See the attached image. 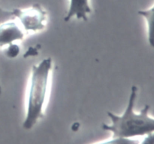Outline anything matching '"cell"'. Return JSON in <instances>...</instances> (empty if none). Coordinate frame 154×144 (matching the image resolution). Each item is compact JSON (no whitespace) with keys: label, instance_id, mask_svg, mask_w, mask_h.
Listing matches in <instances>:
<instances>
[{"label":"cell","instance_id":"cell-1","mask_svg":"<svg viewBox=\"0 0 154 144\" xmlns=\"http://www.w3.org/2000/svg\"><path fill=\"white\" fill-rule=\"evenodd\" d=\"M138 87L133 85L131 88L127 106L120 116L111 112H107L111 123L102 124L104 131H110L114 137L134 139L144 137L154 133V118L150 116V107L145 105L139 113H135V105L138 98Z\"/></svg>","mask_w":154,"mask_h":144},{"label":"cell","instance_id":"cell-2","mask_svg":"<svg viewBox=\"0 0 154 144\" xmlns=\"http://www.w3.org/2000/svg\"><path fill=\"white\" fill-rule=\"evenodd\" d=\"M51 57L43 59L32 67L26 99V112L23 128L31 130L44 116L52 69Z\"/></svg>","mask_w":154,"mask_h":144},{"label":"cell","instance_id":"cell-3","mask_svg":"<svg viewBox=\"0 0 154 144\" xmlns=\"http://www.w3.org/2000/svg\"><path fill=\"white\" fill-rule=\"evenodd\" d=\"M13 13L25 33H37L45 29L47 12L41 5L34 4L24 9L14 8Z\"/></svg>","mask_w":154,"mask_h":144},{"label":"cell","instance_id":"cell-4","mask_svg":"<svg viewBox=\"0 0 154 144\" xmlns=\"http://www.w3.org/2000/svg\"><path fill=\"white\" fill-rule=\"evenodd\" d=\"M25 32L16 19L0 24V48L23 39Z\"/></svg>","mask_w":154,"mask_h":144},{"label":"cell","instance_id":"cell-5","mask_svg":"<svg viewBox=\"0 0 154 144\" xmlns=\"http://www.w3.org/2000/svg\"><path fill=\"white\" fill-rule=\"evenodd\" d=\"M91 12L90 0H69V7L64 17V21L68 22L75 18L78 20L87 21Z\"/></svg>","mask_w":154,"mask_h":144},{"label":"cell","instance_id":"cell-6","mask_svg":"<svg viewBox=\"0 0 154 144\" xmlns=\"http://www.w3.org/2000/svg\"><path fill=\"white\" fill-rule=\"evenodd\" d=\"M138 14L146 21L147 28V41L150 46L154 48V4L150 8L138 11Z\"/></svg>","mask_w":154,"mask_h":144},{"label":"cell","instance_id":"cell-7","mask_svg":"<svg viewBox=\"0 0 154 144\" xmlns=\"http://www.w3.org/2000/svg\"><path fill=\"white\" fill-rule=\"evenodd\" d=\"M139 140H135V139L113 137L109 140H105L94 144H139Z\"/></svg>","mask_w":154,"mask_h":144},{"label":"cell","instance_id":"cell-8","mask_svg":"<svg viewBox=\"0 0 154 144\" xmlns=\"http://www.w3.org/2000/svg\"><path fill=\"white\" fill-rule=\"evenodd\" d=\"M14 19V16L13 10H6V9L2 8H0V24L2 23L5 22V21H11V20ZM2 93V87L0 85V94Z\"/></svg>","mask_w":154,"mask_h":144},{"label":"cell","instance_id":"cell-9","mask_svg":"<svg viewBox=\"0 0 154 144\" xmlns=\"http://www.w3.org/2000/svg\"><path fill=\"white\" fill-rule=\"evenodd\" d=\"M20 53V47L17 44L14 43L8 45L5 50V55L9 58H14L18 56Z\"/></svg>","mask_w":154,"mask_h":144},{"label":"cell","instance_id":"cell-10","mask_svg":"<svg viewBox=\"0 0 154 144\" xmlns=\"http://www.w3.org/2000/svg\"><path fill=\"white\" fill-rule=\"evenodd\" d=\"M139 144H154V133L144 136L143 140Z\"/></svg>","mask_w":154,"mask_h":144}]
</instances>
